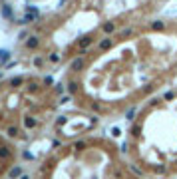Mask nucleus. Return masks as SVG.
<instances>
[{"mask_svg":"<svg viewBox=\"0 0 177 179\" xmlns=\"http://www.w3.org/2000/svg\"><path fill=\"white\" fill-rule=\"evenodd\" d=\"M38 8L36 6H28L26 8V14H24V18L20 20V24H28V22H34V20H38Z\"/></svg>","mask_w":177,"mask_h":179,"instance_id":"1","label":"nucleus"},{"mask_svg":"<svg viewBox=\"0 0 177 179\" xmlns=\"http://www.w3.org/2000/svg\"><path fill=\"white\" fill-rule=\"evenodd\" d=\"M28 88H30V92H36V90H38V86H36V84H30Z\"/></svg>","mask_w":177,"mask_h":179,"instance_id":"29","label":"nucleus"},{"mask_svg":"<svg viewBox=\"0 0 177 179\" xmlns=\"http://www.w3.org/2000/svg\"><path fill=\"white\" fill-rule=\"evenodd\" d=\"M50 62H60V56H58V54H52V56H50Z\"/></svg>","mask_w":177,"mask_h":179,"instance_id":"20","label":"nucleus"},{"mask_svg":"<svg viewBox=\"0 0 177 179\" xmlns=\"http://www.w3.org/2000/svg\"><path fill=\"white\" fill-rule=\"evenodd\" d=\"M163 98H165V100H171V98H173V92H167V94H165Z\"/></svg>","mask_w":177,"mask_h":179,"instance_id":"27","label":"nucleus"},{"mask_svg":"<svg viewBox=\"0 0 177 179\" xmlns=\"http://www.w3.org/2000/svg\"><path fill=\"white\" fill-rule=\"evenodd\" d=\"M84 66H86V62H84V58H76V60L72 62V70H76V72H78V70H82Z\"/></svg>","mask_w":177,"mask_h":179,"instance_id":"3","label":"nucleus"},{"mask_svg":"<svg viewBox=\"0 0 177 179\" xmlns=\"http://www.w3.org/2000/svg\"><path fill=\"white\" fill-rule=\"evenodd\" d=\"M24 126L30 130V128H36V120L34 118H24Z\"/></svg>","mask_w":177,"mask_h":179,"instance_id":"10","label":"nucleus"},{"mask_svg":"<svg viewBox=\"0 0 177 179\" xmlns=\"http://www.w3.org/2000/svg\"><path fill=\"white\" fill-rule=\"evenodd\" d=\"M10 155H12L10 147H6V145H0V159H8Z\"/></svg>","mask_w":177,"mask_h":179,"instance_id":"4","label":"nucleus"},{"mask_svg":"<svg viewBox=\"0 0 177 179\" xmlns=\"http://www.w3.org/2000/svg\"><path fill=\"white\" fill-rule=\"evenodd\" d=\"M175 165H177V161H175Z\"/></svg>","mask_w":177,"mask_h":179,"instance_id":"34","label":"nucleus"},{"mask_svg":"<svg viewBox=\"0 0 177 179\" xmlns=\"http://www.w3.org/2000/svg\"><path fill=\"white\" fill-rule=\"evenodd\" d=\"M132 132H133V135H139V134H137V132H139V126H133Z\"/></svg>","mask_w":177,"mask_h":179,"instance_id":"30","label":"nucleus"},{"mask_svg":"<svg viewBox=\"0 0 177 179\" xmlns=\"http://www.w3.org/2000/svg\"><path fill=\"white\" fill-rule=\"evenodd\" d=\"M6 132H8V135H10V137H16V135H18V128H14V126H10V128H8Z\"/></svg>","mask_w":177,"mask_h":179,"instance_id":"12","label":"nucleus"},{"mask_svg":"<svg viewBox=\"0 0 177 179\" xmlns=\"http://www.w3.org/2000/svg\"><path fill=\"white\" fill-rule=\"evenodd\" d=\"M133 30L132 28H126V30H122V36H130V34H132Z\"/></svg>","mask_w":177,"mask_h":179,"instance_id":"21","label":"nucleus"},{"mask_svg":"<svg viewBox=\"0 0 177 179\" xmlns=\"http://www.w3.org/2000/svg\"><path fill=\"white\" fill-rule=\"evenodd\" d=\"M0 78H2V72H0Z\"/></svg>","mask_w":177,"mask_h":179,"instance_id":"33","label":"nucleus"},{"mask_svg":"<svg viewBox=\"0 0 177 179\" xmlns=\"http://www.w3.org/2000/svg\"><path fill=\"white\" fill-rule=\"evenodd\" d=\"M112 135H114V137H120V135H122L120 128H114V130H112Z\"/></svg>","mask_w":177,"mask_h":179,"instance_id":"16","label":"nucleus"},{"mask_svg":"<svg viewBox=\"0 0 177 179\" xmlns=\"http://www.w3.org/2000/svg\"><path fill=\"white\" fill-rule=\"evenodd\" d=\"M66 2H68V0H60V4H66Z\"/></svg>","mask_w":177,"mask_h":179,"instance_id":"31","label":"nucleus"},{"mask_svg":"<svg viewBox=\"0 0 177 179\" xmlns=\"http://www.w3.org/2000/svg\"><path fill=\"white\" fill-rule=\"evenodd\" d=\"M8 58H10V52L8 50H0V62H8Z\"/></svg>","mask_w":177,"mask_h":179,"instance_id":"11","label":"nucleus"},{"mask_svg":"<svg viewBox=\"0 0 177 179\" xmlns=\"http://www.w3.org/2000/svg\"><path fill=\"white\" fill-rule=\"evenodd\" d=\"M130 169H132V171H133V173H135V175H141V171H139V169H137V167H133V165H132V167H130Z\"/></svg>","mask_w":177,"mask_h":179,"instance_id":"26","label":"nucleus"},{"mask_svg":"<svg viewBox=\"0 0 177 179\" xmlns=\"http://www.w3.org/2000/svg\"><path fill=\"white\" fill-rule=\"evenodd\" d=\"M44 84H48V86H50V84H54V80H52V76H46V78H44Z\"/></svg>","mask_w":177,"mask_h":179,"instance_id":"22","label":"nucleus"},{"mask_svg":"<svg viewBox=\"0 0 177 179\" xmlns=\"http://www.w3.org/2000/svg\"><path fill=\"white\" fill-rule=\"evenodd\" d=\"M20 179H28V175H22V177H20Z\"/></svg>","mask_w":177,"mask_h":179,"instance_id":"32","label":"nucleus"},{"mask_svg":"<svg viewBox=\"0 0 177 179\" xmlns=\"http://www.w3.org/2000/svg\"><path fill=\"white\" fill-rule=\"evenodd\" d=\"M133 114H135V108H132V110L128 112V116H126V118H128V120H133Z\"/></svg>","mask_w":177,"mask_h":179,"instance_id":"19","label":"nucleus"},{"mask_svg":"<svg viewBox=\"0 0 177 179\" xmlns=\"http://www.w3.org/2000/svg\"><path fill=\"white\" fill-rule=\"evenodd\" d=\"M8 175H10L12 179H16V177H22V169H20V167H12Z\"/></svg>","mask_w":177,"mask_h":179,"instance_id":"6","label":"nucleus"},{"mask_svg":"<svg viewBox=\"0 0 177 179\" xmlns=\"http://www.w3.org/2000/svg\"><path fill=\"white\" fill-rule=\"evenodd\" d=\"M56 92H58V94H64V92H66V88H64L62 84H58V86H56Z\"/></svg>","mask_w":177,"mask_h":179,"instance_id":"18","label":"nucleus"},{"mask_svg":"<svg viewBox=\"0 0 177 179\" xmlns=\"http://www.w3.org/2000/svg\"><path fill=\"white\" fill-rule=\"evenodd\" d=\"M110 48H112V40L110 38H104L100 42V50H110Z\"/></svg>","mask_w":177,"mask_h":179,"instance_id":"7","label":"nucleus"},{"mask_svg":"<svg viewBox=\"0 0 177 179\" xmlns=\"http://www.w3.org/2000/svg\"><path fill=\"white\" fill-rule=\"evenodd\" d=\"M32 157H34V155H32L30 151H24V159H32Z\"/></svg>","mask_w":177,"mask_h":179,"instance_id":"25","label":"nucleus"},{"mask_svg":"<svg viewBox=\"0 0 177 179\" xmlns=\"http://www.w3.org/2000/svg\"><path fill=\"white\" fill-rule=\"evenodd\" d=\"M34 64H36V66L40 68V66L44 64V58H40V56H38V58H34Z\"/></svg>","mask_w":177,"mask_h":179,"instance_id":"15","label":"nucleus"},{"mask_svg":"<svg viewBox=\"0 0 177 179\" xmlns=\"http://www.w3.org/2000/svg\"><path fill=\"white\" fill-rule=\"evenodd\" d=\"M84 147H86L84 141H78V143H76V149H84Z\"/></svg>","mask_w":177,"mask_h":179,"instance_id":"24","label":"nucleus"},{"mask_svg":"<svg viewBox=\"0 0 177 179\" xmlns=\"http://www.w3.org/2000/svg\"><path fill=\"white\" fill-rule=\"evenodd\" d=\"M38 44H40V38H38V36H30V38L26 40V46H28L30 50H34V48H38Z\"/></svg>","mask_w":177,"mask_h":179,"instance_id":"2","label":"nucleus"},{"mask_svg":"<svg viewBox=\"0 0 177 179\" xmlns=\"http://www.w3.org/2000/svg\"><path fill=\"white\" fill-rule=\"evenodd\" d=\"M66 122H68V118H66V116H62V118H58V122H56V124H58V126H62V124H66Z\"/></svg>","mask_w":177,"mask_h":179,"instance_id":"17","label":"nucleus"},{"mask_svg":"<svg viewBox=\"0 0 177 179\" xmlns=\"http://www.w3.org/2000/svg\"><path fill=\"white\" fill-rule=\"evenodd\" d=\"M22 82H24L22 78H12V80H10V86H20Z\"/></svg>","mask_w":177,"mask_h":179,"instance_id":"13","label":"nucleus"},{"mask_svg":"<svg viewBox=\"0 0 177 179\" xmlns=\"http://www.w3.org/2000/svg\"><path fill=\"white\" fill-rule=\"evenodd\" d=\"M120 149H122V151H128V143H126V141H124V143H122V145H120Z\"/></svg>","mask_w":177,"mask_h":179,"instance_id":"28","label":"nucleus"},{"mask_svg":"<svg viewBox=\"0 0 177 179\" xmlns=\"http://www.w3.org/2000/svg\"><path fill=\"white\" fill-rule=\"evenodd\" d=\"M153 30H163V22H153Z\"/></svg>","mask_w":177,"mask_h":179,"instance_id":"14","label":"nucleus"},{"mask_svg":"<svg viewBox=\"0 0 177 179\" xmlns=\"http://www.w3.org/2000/svg\"><path fill=\"white\" fill-rule=\"evenodd\" d=\"M2 16H4V18H12V8H10L8 4L2 6Z\"/></svg>","mask_w":177,"mask_h":179,"instance_id":"8","label":"nucleus"},{"mask_svg":"<svg viewBox=\"0 0 177 179\" xmlns=\"http://www.w3.org/2000/svg\"><path fill=\"white\" fill-rule=\"evenodd\" d=\"M102 30H104L106 34H112V32L116 30V24H114V22H106V24L102 26Z\"/></svg>","mask_w":177,"mask_h":179,"instance_id":"5","label":"nucleus"},{"mask_svg":"<svg viewBox=\"0 0 177 179\" xmlns=\"http://www.w3.org/2000/svg\"><path fill=\"white\" fill-rule=\"evenodd\" d=\"M92 40H94V38H82V40H80V50L84 52V50H86V48L92 44Z\"/></svg>","mask_w":177,"mask_h":179,"instance_id":"9","label":"nucleus"},{"mask_svg":"<svg viewBox=\"0 0 177 179\" xmlns=\"http://www.w3.org/2000/svg\"><path fill=\"white\" fill-rule=\"evenodd\" d=\"M68 90H70V92H76V82H70V84H68Z\"/></svg>","mask_w":177,"mask_h":179,"instance_id":"23","label":"nucleus"}]
</instances>
